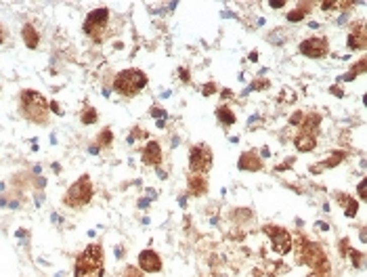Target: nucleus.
Here are the masks:
<instances>
[{"instance_id":"nucleus-1","label":"nucleus","mask_w":367,"mask_h":277,"mask_svg":"<svg viewBox=\"0 0 367 277\" xmlns=\"http://www.w3.org/2000/svg\"><path fill=\"white\" fill-rule=\"evenodd\" d=\"M292 250H296V260L300 265H306L315 271V277H330V260L319 244L308 242L304 235H298L296 240H292Z\"/></svg>"},{"instance_id":"nucleus-2","label":"nucleus","mask_w":367,"mask_h":277,"mask_svg":"<svg viewBox=\"0 0 367 277\" xmlns=\"http://www.w3.org/2000/svg\"><path fill=\"white\" fill-rule=\"evenodd\" d=\"M19 112L25 120H30L34 124H47L49 120V103L38 90L25 88L19 95Z\"/></svg>"},{"instance_id":"nucleus-3","label":"nucleus","mask_w":367,"mask_h":277,"mask_svg":"<svg viewBox=\"0 0 367 277\" xmlns=\"http://www.w3.org/2000/svg\"><path fill=\"white\" fill-rule=\"evenodd\" d=\"M74 273L76 277H103V248L99 244H90L76 258Z\"/></svg>"},{"instance_id":"nucleus-4","label":"nucleus","mask_w":367,"mask_h":277,"mask_svg":"<svg viewBox=\"0 0 367 277\" xmlns=\"http://www.w3.org/2000/svg\"><path fill=\"white\" fill-rule=\"evenodd\" d=\"M147 84H149L147 74L143 72V69H134V67L122 69V72L116 76V80H114L116 93H120L124 97H134V95H139Z\"/></svg>"},{"instance_id":"nucleus-5","label":"nucleus","mask_w":367,"mask_h":277,"mask_svg":"<svg viewBox=\"0 0 367 277\" xmlns=\"http://www.w3.org/2000/svg\"><path fill=\"white\" fill-rule=\"evenodd\" d=\"M90 200H93V183H90L88 174H82L78 181L67 189L65 198H63V204L69 206V208H82V206H86Z\"/></svg>"},{"instance_id":"nucleus-6","label":"nucleus","mask_w":367,"mask_h":277,"mask_svg":"<svg viewBox=\"0 0 367 277\" xmlns=\"http://www.w3.org/2000/svg\"><path fill=\"white\" fill-rule=\"evenodd\" d=\"M264 233L271 238V248L273 252H277L279 256H286L292 252V235L288 229L277 227V225H266Z\"/></svg>"},{"instance_id":"nucleus-7","label":"nucleus","mask_w":367,"mask_h":277,"mask_svg":"<svg viewBox=\"0 0 367 277\" xmlns=\"http://www.w3.org/2000/svg\"><path fill=\"white\" fill-rule=\"evenodd\" d=\"M107 21H109V9L99 7V9L90 11L86 15V21H84V32L99 42V40H101V32L105 30Z\"/></svg>"},{"instance_id":"nucleus-8","label":"nucleus","mask_w":367,"mask_h":277,"mask_svg":"<svg viewBox=\"0 0 367 277\" xmlns=\"http://www.w3.org/2000/svg\"><path fill=\"white\" fill-rule=\"evenodd\" d=\"M212 166V151L206 145H195L189 151V170L193 174H206Z\"/></svg>"},{"instance_id":"nucleus-9","label":"nucleus","mask_w":367,"mask_h":277,"mask_svg":"<svg viewBox=\"0 0 367 277\" xmlns=\"http://www.w3.org/2000/svg\"><path fill=\"white\" fill-rule=\"evenodd\" d=\"M300 53L304 55V57H308V59H323L326 55L330 53V44H328V38H319V36H315V38H306L304 42H300Z\"/></svg>"},{"instance_id":"nucleus-10","label":"nucleus","mask_w":367,"mask_h":277,"mask_svg":"<svg viewBox=\"0 0 367 277\" xmlns=\"http://www.w3.org/2000/svg\"><path fill=\"white\" fill-rule=\"evenodd\" d=\"M139 269L145 273H160L162 271V258L153 250H143L139 254Z\"/></svg>"},{"instance_id":"nucleus-11","label":"nucleus","mask_w":367,"mask_h":277,"mask_svg":"<svg viewBox=\"0 0 367 277\" xmlns=\"http://www.w3.org/2000/svg\"><path fill=\"white\" fill-rule=\"evenodd\" d=\"M237 168L246 170V172H258V170H262V160L256 151H244V154L239 156Z\"/></svg>"},{"instance_id":"nucleus-12","label":"nucleus","mask_w":367,"mask_h":277,"mask_svg":"<svg viewBox=\"0 0 367 277\" xmlns=\"http://www.w3.org/2000/svg\"><path fill=\"white\" fill-rule=\"evenodd\" d=\"M141 160H143L145 166H155V168H158V166L162 164V147H160V143L149 141L145 145V149H143V154H141Z\"/></svg>"},{"instance_id":"nucleus-13","label":"nucleus","mask_w":367,"mask_h":277,"mask_svg":"<svg viewBox=\"0 0 367 277\" xmlns=\"http://www.w3.org/2000/svg\"><path fill=\"white\" fill-rule=\"evenodd\" d=\"M365 42H367V36H365V25L363 21L355 23V30L348 34V49L350 51H363L365 49Z\"/></svg>"},{"instance_id":"nucleus-14","label":"nucleus","mask_w":367,"mask_h":277,"mask_svg":"<svg viewBox=\"0 0 367 277\" xmlns=\"http://www.w3.org/2000/svg\"><path fill=\"white\" fill-rule=\"evenodd\" d=\"M187 189L193 196H206L208 193V176L206 174H189L187 178Z\"/></svg>"},{"instance_id":"nucleus-15","label":"nucleus","mask_w":367,"mask_h":277,"mask_svg":"<svg viewBox=\"0 0 367 277\" xmlns=\"http://www.w3.org/2000/svg\"><path fill=\"white\" fill-rule=\"evenodd\" d=\"M334 198H336V202H338V204H340V206L344 208V214H346L348 218L357 216L359 204H357V200H355V198H352V196H346V193H342V191H336V193H334Z\"/></svg>"},{"instance_id":"nucleus-16","label":"nucleus","mask_w":367,"mask_h":277,"mask_svg":"<svg viewBox=\"0 0 367 277\" xmlns=\"http://www.w3.org/2000/svg\"><path fill=\"white\" fill-rule=\"evenodd\" d=\"M348 158V154L346 151H334V154L326 160V162H321V164H315V166H310V172L313 174H317V172H321V170H326V168H334V166H338V164H342L344 160Z\"/></svg>"},{"instance_id":"nucleus-17","label":"nucleus","mask_w":367,"mask_h":277,"mask_svg":"<svg viewBox=\"0 0 367 277\" xmlns=\"http://www.w3.org/2000/svg\"><path fill=\"white\" fill-rule=\"evenodd\" d=\"M294 145L298 151H302V154H306V151H313L315 145H317V136L315 134H306V132H300L298 136L294 138Z\"/></svg>"},{"instance_id":"nucleus-18","label":"nucleus","mask_w":367,"mask_h":277,"mask_svg":"<svg viewBox=\"0 0 367 277\" xmlns=\"http://www.w3.org/2000/svg\"><path fill=\"white\" fill-rule=\"evenodd\" d=\"M319 124H321V116L319 114H308V116H304V120H302V130L300 132H306V134H315L317 136V132H319Z\"/></svg>"},{"instance_id":"nucleus-19","label":"nucleus","mask_w":367,"mask_h":277,"mask_svg":"<svg viewBox=\"0 0 367 277\" xmlns=\"http://www.w3.org/2000/svg\"><path fill=\"white\" fill-rule=\"evenodd\" d=\"M21 38H23V42H25V47L27 49H36L38 47V32L34 30V25H23V30H21Z\"/></svg>"},{"instance_id":"nucleus-20","label":"nucleus","mask_w":367,"mask_h":277,"mask_svg":"<svg viewBox=\"0 0 367 277\" xmlns=\"http://www.w3.org/2000/svg\"><path fill=\"white\" fill-rule=\"evenodd\" d=\"M216 118H218V122L222 124V128H229V126H233V124H235V114L231 112L227 105H220V107L216 109Z\"/></svg>"},{"instance_id":"nucleus-21","label":"nucleus","mask_w":367,"mask_h":277,"mask_svg":"<svg viewBox=\"0 0 367 277\" xmlns=\"http://www.w3.org/2000/svg\"><path fill=\"white\" fill-rule=\"evenodd\" d=\"M97 143H99V147H109L111 143H114V132H111L109 128L101 130L99 136H97Z\"/></svg>"},{"instance_id":"nucleus-22","label":"nucleus","mask_w":367,"mask_h":277,"mask_svg":"<svg viewBox=\"0 0 367 277\" xmlns=\"http://www.w3.org/2000/svg\"><path fill=\"white\" fill-rule=\"evenodd\" d=\"M97 109L95 107H84L82 109V114H80V120L84 122V124H95L97 122Z\"/></svg>"},{"instance_id":"nucleus-23","label":"nucleus","mask_w":367,"mask_h":277,"mask_svg":"<svg viewBox=\"0 0 367 277\" xmlns=\"http://www.w3.org/2000/svg\"><path fill=\"white\" fill-rule=\"evenodd\" d=\"M269 84H271V82L266 80V78H260V80H256V82H252V86H248L246 93H252V90H264V88H269Z\"/></svg>"},{"instance_id":"nucleus-24","label":"nucleus","mask_w":367,"mask_h":277,"mask_svg":"<svg viewBox=\"0 0 367 277\" xmlns=\"http://www.w3.org/2000/svg\"><path fill=\"white\" fill-rule=\"evenodd\" d=\"M352 262H355V267H363V252H357V250H348V254H346Z\"/></svg>"},{"instance_id":"nucleus-25","label":"nucleus","mask_w":367,"mask_h":277,"mask_svg":"<svg viewBox=\"0 0 367 277\" xmlns=\"http://www.w3.org/2000/svg\"><path fill=\"white\" fill-rule=\"evenodd\" d=\"M304 17H306V13L300 11V9H296V11H290V13H288V21H292V23H294V21H302Z\"/></svg>"},{"instance_id":"nucleus-26","label":"nucleus","mask_w":367,"mask_h":277,"mask_svg":"<svg viewBox=\"0 0 367 277\" xmlns=\"http://www.w3.org/2000/svg\"><path fill=\"white\" fill-rule=\"evenodd\" d=\"M302 120H304V114H302V112H294V114L290 116V126H300Z\"/></svg>"},{"instance_id":"nucleus-27","label":"nucleus","mask_w":367,"mask_h":277,"mask_svg":"<svg viewBox=\"0 0 367 277\" xmlns=\"http://www.w3.org/2000/svg\"><path fill=\"white\" fill-rule=\"evenodd\" d=\"M124 277H143V271H141L139 267H126V271H124Z\"/></svg>"},{"instance_id":"nucleus-28","label":"nucleus","mask_w":367,"mask_h":277,"mask_svg":"<svg viewBox=\"0 0 367 277\" xmlns=\"http://www.w3.org/2000/svg\"><path fill=\"white\" fill-rule=\"evenodd\" d=\"M216 90H218V88H216V84H214V82H208V84H204V86H202V93H204L206 97H210V95H214Z\"/></svg>"},{"instance_id":"nucleus-29","label":"nucleus","mask_w":367,"mask_h":277,"mask_svg":"<svg viewBox=\"0 0 367 277\" xmlns=\"http://www.w3.org/2000/svg\"><path fill=\"white\" fill-rule=\"evenodd\" d=\"M292 166H294V158H288V162H284V164H279V166H277V168H275V170H277V172H281V170H290V168H292Z\"/></svg>"},{"instance_id":"nucleus-30","label":"nucleus","mask_w":367,"mask_h":277,"mask_svg":"<svg viewBox=\"0 0 367 277\" xmlns=\"http://www.w3.org/2000/svg\"><path fill=\"white\" fill-rule=\"evenodd\" d=\"M151 116H153V118H160V120H164V118H166V112H164L162 107H151Z\"/></svg>"},{"instance_id":"nucleus-31","label":"nucleus","mask_w":367,"mask_h":277,"mask_svg":"<svg viewBox=\"0 0 367 277\" xmlns=\"http://www.w3.org/2000/svg\"><path fill=\"white\" fill-rule=\"evenodd\" d=\"M350 72H352V74H363V72H365V59H359V63L352 67Z\"/></svg>"},{"instance_id":"nucleus-32","label":"nucleus","mask_w":367,"mask_h":277,"mask_svg":"<svg viewBox=\"0 0 367 277\" xmlns=\"http://www.w3.org/2000/svg\"><path fill=\"white\" fill-rule=\"evenodd\" d=\"M178 78H180L182 82H191V76H189V69H185V67H180V69H178Z\"/></svg>"},{"instance_id":"nucleus-33","label":"nucleus","mask_w":367,"mask_h":277,"mask_svg":"<svg viewBox=\"0 0 367 277\" xmlns=\"http://www.w3.org/2000/svg\"><path fill=\"white\" fill-rule=\"evenodd\" d=\"M348 244H350V242H348L346 238L340 242V256H346V254H348Z\"/></svg>"},{"instance_id":"nucleus-34","label":"nucleus","mask_w":367,"mask_h":277,"mask_svg":"<svg viewBox=\"0 0 367 277\" xmlns=\"http://www.w3.org/2000/svg\"><path fill=\"white\" fill-rule=\"evenodd\" d=\"M330 93H332L334 97H338V99H342V97H344V90H342L340 86H332V88H330Z\"/></svg>"},{"instance_id":"nucleus-35","label":"nucleus","mask_w":367,"mask_h":277,"mask_svg":"<svg viewBox=\"0 0 367 277\" xmlns=\"http://www.w3.org/2000/svg\"><path fill=\"white\" fill-rule=\"evenodd\" d=\"M49 109H53V112L57 114V116H63V109L59 107V103H57V101H53V103L49 105Z\"/></svg>"},{"instance_id":"nucleus-36","label":"nucleus","mask_w":367,"mask_h":277,"mask_svg":"<svg viewBox=\"0 0 367 277\" xmlns=\"http://www.w3.org/2000/svg\"><path fill=\"white\" fill-rule=\"evenodd\" d=\"M323 11H332V9H338V3H321L319 5Z\"/></svg>"},{"instance_id":"nucleus-37","label":"nucleus","mask_w":367,"mask_h":277,"mask_svg":"<svg viewBox=\"0 0 367 277\" xmlns=\"http://www.w3.org/2000/svg\"><path fill=\"white\" fill-rule=\"evenodd\" d=\"M269 7H273V9H281V7H286V0H271Z\"/></svg>"},{"instance_id":"nucleus-38","label":"nucleus","mask_w":367,"mask_h":277,"mask_svg":"<svg viewBox=\"0 0 367 277\" xmlns=\"http://www.w3.org/2000/svg\"><path fill=\"white\" fill-rule=\"evenodd\" d=\"M357 193H359V198H361V200H365V181H361V183H359Z\"/></svg>"},{"instance_id":"nucleus-39","label":"nucleus","mask_w":367,"mask_h":277,"mask_svg":"<svg viewBox=\"0 0 367 277\" xmlns=\"http://www.w3.org/2000/svg\"><path fill=\"white\" fill-rule=\"evenodd\" d=\"M355 78H357V74H352V72H348V74H344V78H342V80L350 82V80H355Z\"/></svg>"},{"instance_id":"nucleus-40","label":"nucleus","mask_w":367,"mask_h":277,"mask_svg":"<svg viewBox=\"0 0 367 277\" xmlns=\"http://www.w3.org/2000/svg\"><path fill=\"white\" fill-rule=\"evenodd\" d=\"M5 38H7V32H5V27H3V25H0V44H3V42H5Z\"/></svg>"},{"instance_id":"nucleus-41","label":"nucleus","mask_w":367,"mask_h":277,"mask_svg":"<svg viewBox=\"0 0 367 277\" xmlns=\"http://www.w3.org/2000/svg\"><path fill=\"white\" fill-rule=\"evenodd\" d=\"M250 61H258V53H256V51L250 53Z\"/></svg>"},{"instance_id":"nucleus-42","label":"nucleus","mask_w":367,"mask_h":277,"mask_svg":"<svg viewBox=\"0 0 367 277\" xmlns=\"http://www.w3.org/2000/svg\"><path fill=\"white\" fill-rule=\"evenodd\" d=\"M220 95H222V97H224V99H229V97H231V90H229V88H224V90H222V93H220Z\"/></svg>"},{"instance_id":"nucleus-43","label":"nucleus","mask_w":367,"mask_h":277,"mask_svg":"<svg viewBox=\"0 0 367 277\" xmlns=\"http://www.w3.org/2000/svg\"><path fill=\"white\" fill-rule=\"evenodd\" d=\"M317 227H319V229H321V231H328V229H330V227H328V225H326V223H317Z\"/></svg>"},{"instance_id":"nucleus-44","label":"nucleus","mask_w":367,"mask_h":277,"mask_svg":"<svg viewBox=\"0 0 367 277\" xmlns=\"http://www.w3.org/2000/svg\"><path fill=\"white\" fill-rule=\"evenodd\" d=\"M310 277H315V275H310Z\"/></svg>"}]
</instances>
